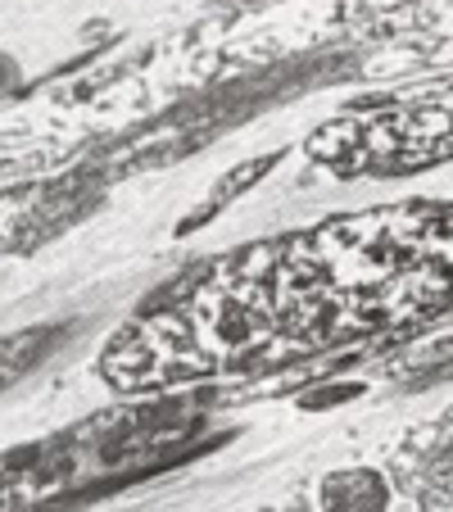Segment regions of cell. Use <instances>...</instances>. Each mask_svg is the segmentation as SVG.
Listing matches in <instances>:
<instances>
[{"mask_svg":"<svg viewBox=\"0 0 453 512\" xmlns=\"http://www.w3.org/2000/svg\"><path fill=\"white\" fill-rule=\"evenodd\" d=\"M453 295V209H381L213 268L105 354L123 386L318 349Z\"/></svg>","mask_w":453,"mask_h":512,"instance_id":"cell-1","label":"cell"},{"mask_svg":"<svg viewBox=\"0 0 453 512\" xmlns=\"http://www.w3.org/2000/svg\"><path fill=\"white\" fill-rule=\"evenodd\" d=\"M390 490L376 472H336L322 485V512H386Z\"/></svg>","mask_w":453,"mask_h":512,"instance_id":"cell-2","label":"cell"}]
</instances>
